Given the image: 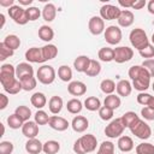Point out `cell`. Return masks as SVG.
Segmentation results:
<instances>
[{
    "mask_svg": "<svg viewBox=\"0 0 154 154\" xmlns=\"http://www.w3.org/2000/svg\"><path fill=\"white\" fill-rule=\"evenodd\" d=\"M97 140L93 134H87L77 138L73 143V152L76 154H87L96 149Z\"/></svg>",
    "mask_w": 154,
    "mask_h": 154,
    "instance_id": "1",
    "label": "cell"
},
{
    "mask_svg": "<svg viewBox=\"0 0 154 154\" xmlns=\"http://www.w3.org/2000/svg\"><path fill=\"white\" fill-rule=\"evenodd\" d=\"M129 40H130V43L132 45V47L136 48L137 51H141V49H143L144 47H147L149 45V38H148L146 31L141 28L132 29L130 31Z\"/></svg>",
    "mask_w": 154,
    "mask_h": 154,
    "instance_id": "2",
    "label": "cell"
},
{
    "mask_svg": "<svg viewBox=\"0 0 154 154\" xmlns=\"http://www.w3.org/2000/svg\"><path fill=\"white\" fill-rule=\"evenodd\" d=\"M130 131L132 135H135L137 138L140 140H148L152 135V129L150 126L142 119H138L134 125H131L130 128Z\"/></svg>",
    "mask_w": 154,
    "mask_h": 154,
    "instance_id": "3",
    "label": "cell"
},
{
    "mask_svg": "<svg viewBox=\"0 0 154 154\" xmlns=\"http://www.w3.org/2000/svg\"><path fill=\"white\" fill-rule=\"evenodd\" d=\"M36 78L42 84H51L55 79V70L51 65H42L36 72Z\"/></svg>",
    "mask_w": 154,
    "mask_h": 154,
    "instance_id": "4",
    "label": "cell"
},
{
    "mask_svg": "<svg viewBox=\"0 0 154 154\" xmlns=\"http://www.w3.org/2000/svg\"><path fill=\"white\" fill-rule=\"evenodd\" d=\"M16 67L11 64H2L0 67V83L2 87L8 85L16 79Z\"/></svg>",
    "mask_w": 154,
    "mask_h": 154,
    "instance_id": "5",
    "label": "cell"
},
{
    "mask_svg": "<svg viewBox=\"0 0 154 154\" xmlns=\"http://www.w3.org/2000/svg\"><path fill=\"white\" fill-rule=\"evenodd\" d=\"M125 126L122 122V118H116L113 120H111V123L105 128V135L109 138H116V137H120V135H123Z\"/></svg>",
    "mask_w": 154,
    "mask_h": 154,
    "instance_id": "6",
    "label": "cell"
},
{
    "mask_svg": "<svg viewBox=\"0 0 154 154\" xmlns=\"http://www.w3.org/2000/svg\"><path fill=\"white\" fill-rule=\"evenodd\" d=\"M8 16L19 25H24L29 22L26 16V10H24L20 5H13L8 8Z\"/></svg>",
    "mask_w": 154,
    "mask_h": 154,
    "instance_id": "7",
    "label": "cell"
},
{
    "mask_svg": "<svg viewBox=\"0 0 154 154\" xmlns=\"http://www.w3.org/2000/svg\"><path fill=\"white\" fill-rule=\"evenodd\" d=\"M122 10L118 6L111 5V4H106L102 5L100 8V17L105 20H113V19H118L120 16Z\"/></svg>",
    "mask_w": 154,
    "mask_h": 154,
    "instance_id": "8",
    "label": "cell"
},
{
    "mask_svg": "<svg viewBox=\"0 0 154 154\" xmlns=\"http://www.w3.org/2000/svg\"><path fill=\"white\" fill-rule=\"evenodd\" d=\"M114 51V61L118 63V64H123V63H126L129 60L132 59L134 57V51L132 48L130 47H126V46H120V47H117L113 49Z\"/></svg>",
    "mask_w": 154,
    "mask_h": 154,
    "instance_id": "9",
    "label": "cell"
},
{
    "mask_svg": "<svg viewBox=\"0 0 154 154\" xmlns=\"http://www.w3.org/2000/svg\"><path fill=\"white\" fill-rule=\"evenodd\" d=\"M105 40L109 45H118L122 41V30L119 26L116 25H109L105 29Z\"/></svg>",
    "mask_w": 154,
    "mask_h": 154,
    "instance_id": "10",
    "label": "cell"
},
{
    "mask_svg": "<svg viewBox=\"0 0 154 154\" xmlns=\"http://www.w3.org/2000/svg\"><path fill=\"white\" fill-rule=\"evenodd\" d=\"M88 28L93 35H100L105 32V20L100 16H93L88 22Z\"/></svg>",
    "mask_w": 154,
    "mask_h": 154,
    "instance_id": "11",
    "label": "cell"
},
{
    "mask_svg": "<svg viewBox=\"0 0 154 154\" xmlns=\"http://www.w3.org/2000/svg\"><path fill=\"white\" fill-rule=\"evenodd\" d=\"M48 125L53 129V130H57V131H65L70 124L69 122L63 118V117H59V116H52L49 118V122H48Z\"/></svg>",
    "mask_w": 154,
    "mask_h": 154,
    "instance_id": "12",
    "label": "cell"
},
{
    "mask_svg": "<svg viewBox=\"0 0 154 154\" xmlns=\"http://www.w3.org/2000/svg\"><path fill=\"white\" fill-rule=\"evenodd\" d=\"M25 59L29 63H43V55H42V49L38 47H31L25 52Z\"/></svg>",
    "mask_w": 154,
    "mask_h": 154,
    "instance_id": "13",
    "label": "cell"
},
{
    "mask_svg": "<svg viewBox=\"0 0 154 154\" xmlns=\"http://www.w3.org/2000/svg\"><path fill=\"white\" fill-rule=\"evenodd\" d=\"M34 76V69L29 63H19L16 66V77L20 81L25 77Z\"/></svg>",
    "mask_w": 154,
    "mask_h": 154,
    "instance_id": "14",
    "label": "cell"
},
{
    "mask_svg": "<svg viewBox=\"0 0 154 154\" xmlns=\"http://www.w3.org/2000/svg\"><path fill=\"white\" fill-rule=\"evenodd\" d=\"M67 91L73 96H82L87 93V85L81 81H72L67 85Z\"/></svg>",
    "mask_w": 154,
    "mask_h": 154,
    "instance_id": "15",
    "label": "cell"
},
{
    "mask_svg": "<svg viewBox=\"0 0 154 154\" xmlns=\"http://www.w3.org/2000/svg\"><path fill=\"white\" fill-rule=\"evenodd\" d=\"M22 134L29 138H36V136L38 135V125L35 122L28 120L23 124L22 126Z\"/></svg>",
    "mask_w": 154,
    "mask_h": 154,
    "instance_id": "16",
    "label": "cell"
},
{
    "mask_svg": "<svg viewBox=\"0 0 154 154\" xmlns=\"http://www.w3.org/2000/svg\"><path fill=\"white\" fill-rule=\"evenodd\" d=\"M71 126L76 132H84L89 128V120L84 116H76L71 122Z\"/></svg>",
    "mask_w": 154,
    "mask_h": 154,
    "instance_id": "17",
    "label": "cell"
},
{
    "mask_svg": "<svg viewBox=\"0 0 154 154\" xmlns=\"http://www.w3.org/2000/svg\"><path fill=\"white\" fill-rule=\"evenodd\" d=\"M118 20V24L119 26H123V28H129L130 25H132L134 20H135V16L131 11L129 10H122L120 12V16L119 18L117 19Z\"/></svg>",
    "mask_w": 154,
    "mask_h": 154,
    "instance_id": "18",
    "label": "cell"
},
{
    "mask_svg": "<svg viewBox=\"0 0 154 154\" xmlns=\"http://www.w3.org/2000/svg\"><path fill=\"white\" fill-rule=\"evenodd\" d=\"M43 149V143L37 138H29L25 143V150L29 154H40Z\"/></svg>",
    "mask_w": 154,
    "mask_h": 154,
    "instance_id": "19",
    "label": "cell"
},
{
    "mask_svg": "<svg viewBox=\"0 0 154 154\" xmlns=\"http://www.w3.org/2000/svg\"><path fill=\"white\" fill-rule=\"evenodd\" d=\"M117 146L119 148V150H122L123 153H129L134 149V141L130 136H120L118 138Z\"/></svg>",
    "mask_w": 154,
    "mask_h": 154,
    "instance_id": "20",
    "label": "cell"
},
{
    "mask_svg": "<svg viewBox=\"0 0 154 154\" xmlns=\"http://www.w3.org/2000/svg\"><path fill=\"white\" fill-rule=\"evenodd\" d=\"M116 90H117V93H118L119 96L126 97V96H129V95L131 94L132 85H131V83H130L128 79H120V81L117 83Z\"/></svg>",
    "mask_w": 154,
    "mask_h": 154,
    "instance_id": "21",
    "label": "cell"
},
{
    "mask_svg": "<svg viewBox=\"0 0 154 154\" xmlns=\"http://www.w3.org/2000/svg\"><path fill=\"white\" fill-rule=\"evenodd\" d=\"M90 63V58L87 55H78L73 60V67L77 72H85Z\"/></svg>",
    "mask_w": 154,
    "mask_h": 154,
    "instance_id": "22",
    "label": "cell"
},
{
    "mask_svg": "<svg viewBox=\"0 0 154 154\" xmlns=\"http://www.w3.org/2000/svg\"><path fill=\"white\" fill-rule=\"evenodd\" d=\"M128 73H129V77H130L132 81H134V79H137V78H140V77H147V76L150 77V75L148 73V71H147L142 65H134V66H131V67L129 69Z\"/></svg>",
    "mask_w": 154,
    "mask_h": 154,
    "instance_id": "23",
    "label": "cell"
},
{
    "mask_svg": "<svg viewBox=\"0 0 154 154\" xmlns=\"http://www.w3.org/2000/svg\"><path fill=\"white\" fill-rule=\"evenodd\" d=\"M63 106H64V102H63V99L60 96L54 95L48 101V108H49L51 113H53V114L60 113L61 109H63Z\"/></svg>",
    "mask_w": 154,
    "mask_h": 154,
    "instance_id": "24",
    "label": "cell"
},
{
    "mask_svg": "<svg viewBox=\"0 0 154 154\" xmlns=\"http://www.w3.org/2000/svg\"><path fill=\"white\" fill-rule=\"evenodd\" d=\"M30 102H31V105H32L34 107L41 109V108H43V107L46 106V103H47V97H46V95H45L43 93L36 91V93H34V94L31 95Z\"/></svg>",
    "mask_w": 154,
    "mask_h": 154,
    "instance_id": "25",
    "label": "cell"
},
{
    "mask_svg": "<svg viewBox=\"0 0 154 154\" xmlns=\"http://www.w3.org/2000/svg\"><path fill=\"white\" fill-rule=\"evenodd\" d=\"M57 16V7L54 6V4L48 2L45 5L43 10H42V17L46 22H53L54 18Z\"/></svg>",
    "mask_w": 154,
    "mask_h": 154,
    "instance_id": "26",
    "label": "cell"
},
{
    "mask_svg": "<svg viewBox=\"0 0 154 154\" xmlns=\"http://www.w3.org/2000/svg\"><path fill=\"white\" fill-rule=\"evenodd\" d=\"M42 49V55H43V59L45 61L47 60H52L57 57L58 54V48L55 45H52V43H48V45H45L43 47H41Z\"/></svg>",
    "mask_w": 154,
    "mask_h": 154,
    "instance_id": "27",
    "label": "cell"
},
{
    "mask_svg": "<svg viewBox=\"0 0 154 154\" xmlns=\"http://www.w3.org/2000/svg\"><path fill=\"white\" fill-rule=\"evenodd\" d=\"M150 85V77L147 76V77H140L137 79H134L132 81V87L138 90L140 93H143L146 91Z\"/></svg>",
    "mask_w": 154,
    "mask_h": 154,
    "instance_id": "28",
    "label": "cell"
},
{
    "mask_svg": "<svg viewBox=\"0 0 154 154\" xmlns=\"http://www.w3.org/2000/svg\"><path fill=\"white\" fill-rule=\"evenodd\" d=\"M37 34H38V37H40L42 41H45V42H49V41H52L53 37H54V31H53V29H52L51 26H48V25H41Z\"/></svg>",
    "mask_w": 154,
    "mask_h": 154,
    "instance_id": "29",
    "label": "cell"
},
{
    "mask_svg": "<svg viewBox=\"0 0 154 154\" xmlns=\"http://www.w3.org/2000/svg\"><path fill=\"white\" fill-rule=\"evenodd\" d=\"M122 101H120V97L118 95H114V94H111V95H107L103 100V106L111 108V109H117L119 108Z\"/></svg>",
    "mask_w": 154,
    "mask_h": 154,
    "instance_id": "30",
    "label": "cell"
},
{
    "mask_svg": "<svg viewBox=\"0 0 154 154\" xmlns=\"http://www.w3.org/2000/svg\"><path fill=\"white\" fill-rule=\"evenodd\" d=\"M60 150V143L58 141H54V140H49V141H46L43 143V149L42 152L45 154H57L58 152Z\"/></svg>",
    "mask_w": 154,
    "mask_h": 154,
    "instance_id": "31",
    "label": "cell"
},
{
    "mask_svg": "<svg viewBox=\"0 0 154 154\" xmlns=\"http://www.w3.org/2000/svg\"><path fill=\"white\" fill-rule=\"evenodd\" d=\"M84 107H85L88 111H91V112L99 111V109L101 108V101H100V99L96 97V96H89V97H87L85 101H84Z\"/></svg>",
    "mask_w": 154,
    "mask_h": 154,
    "instance_id": "32",
    "label": "cell"
},
{
    "mask_svg": "<svg viewBox=\"0 0 154 154\" xmlns=\"http://www.w3.org/2000/svg\"><path fill=\"white\" fill-rule=\"evenodd\" d=\"M97 57H99V59L101 61L109 63V61H112L114 59V51L112 48H109V47H103V48H101L99 51Z\"/></svg>",
    "mask_w": 154,
    "mask_h": 154,
    "instance_id": "33",
    "label": "cell"
},
{
    "mask_svg": "<svg viewBox=\"0 0 154 154\" xmlns=\"http://www.w3.org/2000/svg\"><path fill=\"white\" fill-rule=\"evenodd\" d=\"M101 72V65L97 60H94V59H90V63H89V66L88 69L85 70V75L89 76V77H96L99 73Z\"/></svg>",
    "mask_w": 154,
    "mask_h": 154,
    "instance_id": "34",
    "label": "cell"
},
{
    "mask_svg": "<svg viewBox=\"0 0 154 154\" xmlns=\"http://www.w3.org/2000/svg\"><path fill=\"white\" fill-rule=\"evenodd\" d=\"M66 108H67V111H69L71 114H77V113H79V112L82 111L83 103H82V101L78 100V99H71V100L67 101Z\"/></svg>",
    "mask_w": 154,
    "mask_h": 154,
    "instance_id": "35",
    "label": "cell"
},
{
    "mask_svg": "<svg viewBox=\"0 0 154 154\" xmlns=\"http://www.w3.org/2000/svg\"><path fill=\"white\" fill-rule=\"evenodd\" d=\"M120 118H122V122H123V124H124L125 128H130L131 125H134V124L140 119L138 116H137L135 112H132V111L125 112Z\"/></svg>",
    "mask_w": 154,
    "mask_h": 154,
    "instance_id": "36",
    "label": "cell"
},
{
    "mask_svg": "<svg viewBox=\"0 0 154 154\" xmlns=\"http://www.w3.org/2000/svg\"><path fill=\"white\" fill-rule=\"evenodd\" d=\"M116 87L117 84L114 83V81L109 79V78H106V79H102L101 83H100V89L102 93L107 94V95H111L113 94V91L116 90Z\"/></svg>",
    "mask_w": 154,
    "mask_h": 154,
    "instance_id": "37",
    "label": "cell"
},
{
    "mask_svg": "<svg viewBox=\"0 0 154 154\" xmlns=\"http://www.w3.org/2000/svg\"><path fill=\"white\" fill-rule=\"evenodd\" d=\"M58 77L63 81V82H70L72 78V70L70 66L67 65H61L58 69Z\"/></svg>",
    "mask_w": 154,
    "mask_h": 154,
    "instance_id": "38",
    "label": "cell"
},
{
    "mask_svg": "<svg viewBox=\"0 0 154 154\" xmlns=\"http://www.w3.org/2000/svg\"><path fill=\"white\" fill-rule=\"evenodd\" d=\"M8 48H11V49H13V51H16L17 48H19V46H20V38L17 36V35H7L6 37H5V40L2 41Z\"/></svg>",
    "mask_w": 154,
    "mask_h": 154,
    "instance_id": "39",
    "label": "cell"
},
{
    "mask_svg": "<svg viewBox=\"0 0 154 154\" xmlns=\"http://www.w3.org/2000/svg\"><path fill=\"white\" fill-rule=\"evenodd\" d=\"M14 113H16V114H17L24 123L28 122V120H30V117H31V109H30L28 106H24V105L18 106V107L16 108Z\"/></svg>",
    "mask_w": 154,
    "mask_h": 154,
    "instance_id": "40",
    "label": "cell"
},
{
    "mask_svg": "<svg viewBox=\"0 0 154 154\" xmlns=\"http://www.w3.org/2000/svg\"><path fill=\"white\" fill-rule=\"evenodd\" d=\"M20 83H22L23 90L30 91V90L35 89V87L37 84V78H35L34 76H29V77H25V78L20 79Z\"/></svg>",
    "mask_w": 154,
    "mask_h": 154,
    "instance_id": "41",
    "label": "cell"
},
{
    "mask_svg": "<svg viewBox=\"0 0 154 154\" xmlns=\"http://www.w3.org/2000/svg\"><path fill=\"white\" fill-rule=\"evenodd\" d=\"M2 88H4V90H5L6 93L12 94V95L18 94L20 90H23V88H22V83H20V81H19L18 78H16V79H14L12 83H10L8 85L2 87Z\"/></svg>",
    "mask_w": 154,
    "mask_h": 154,
    "instance_id": "42",
    "label": "cell"
},
{
    "mask_svg": "<svg viewBox=\"0 0 154 154\" xmlns=\"http://www.w3.org/2000/svg\"><path fill=\"white\" fill-rule=\"evenodd\" d=\"M136 154H154V144L143 142L136 147Z\"/></svg>",
    "mask_w": 154,
    "mask_h": 154,
    "instance_id": "43",
    "label": "cell"
},
{
    "mask_svg": "<svg viewBox=\"0 0 154 154\" xmlns=\"http://www.w3.org/2000/svg\"><path fill=\"white\" fill-rule=\"evenodd\" d=\"M96 154H114V144L111 141H103L99 146Z\"/></svg>",
    "mask_w": 154,
    "mask_h": 154,
    "instance_id": "44",
    "label": "cell"
},
{
    "mask_svg": "<svg viewBox=\"0 0 154 154\" xmlns=\"http://www.w3.org/2000/svg\"><path fill=\"white\" fill-rule=\"evenodd\" d=\"M23 124H24V122H23L16 113L11 114V116L7 118V125H8L11 129H14V130H17V129H19V128L22 129Z\"/></svg>",
    "mask_w": 154,
    "mask_h": 154,
    "instance_id": "45",
    "label": "cell"
},
{
    "mask_svg": "<svg viewBox=\"0 0 154 154\" xmlns=\"http://www.w3.org/2000/svg\"><path fill=\"white\" fill-rule=\"evenodd\" d=\"M34 118H35V123L37 124V125H46V124H48V122H49V116L45 112V111H42V109H38L36 113H35V116H34Z\"/></svg>",
    "mask_w": 154,
    "mask_h": 154,
    "instance_id": "46",
    "label": "cell"
},
{
    "mask_svg": "<svg viewBox=\"0 0 154 154\" xmlns=\"http://www.w3.org/2000/svg\"><path fill=\"white\" fill-rule=\"evenodd\" d=\"M13 53H14V51L11 49V48H8L4 42L0 43V60H1V61H4L5 59L12 57Z\"/></svg>",
    "mask_w": 154,
    "mask_h": 154,
    "instance_id": "47",
    "label": "cell"
},
{
    "mask_svg": "<svg viewBox=\"0 0 154 154\" xmlns=\"http://www.w3.org/2000/svg\"><path fill=\"white\" fill-rule=\"evenodd\" d=\"M41 14H42L41 11H40L37 7H35V6H30V7L26 8V16H28V19L31 20V22L38 19Z\"/></svg>",
    "mask_w": 154,
    "mask_h": 154,
    "instance_id": "48",
    "label": "cell"
},
{
    "mask_svg": "<svg viewBox=\"0 0 154 154\" xmlns=\"http://www.w3.org/2000/svg\"><path fill=\"white\" fill-rule=\"evenodd\" d=\"M113 109L106 107V106H101V108L99 109V116L102 120H111L113 118Z\"/></svg>",
    "mask_w": 154,
    "mask_h": 154,
    "instance_id": "49",
    "label": "cell"
},
{
    "mask_svg": "<svg viewBox=\"0 0 154 154\" xmlns=\"http://www.w3.org/2000/svg\"><path fill=\"white\" fill-rule=\"evenodd\" d=\"M138 53H140V55H141L142 58L152 59V58L154 57V46H153L152 43H149L147 47H144L143 49L138 51Z\"/></svg>",
    "mask_w": 154,
    "mask_h": 154,
    "instance_id": "50",
    "label": "cell"
},
{
    "mask_svg": "<svg viewBox=\"0 0 154 154\" xmlns=\"http://www.w3.org/2000/svg\"><path fill=\"white\" fill-rule=\"evenodd\" d=\"M13 152V143L10 141H2L0 143V154H11Z\"/></svg>",
    "mask_w": 154,
    "mask_h": 154,
    "instance_id": "51",
    "label": "cell"
},
{
    "mask_svg": "<svg viewBox=\"0 0 154 154\" xmlns=\"http://www.w3.org/2000/svg\"><path fill=\"white\" fill-rule=\"evenodd\" d=\"M150 99H152V95L148 94V93H144V91L143 93H140L137 95V102L140 105H142V106H148Z\"/></svg>",
    "mask_w": 154,
    "mask_h": 154,
    "instance_id": "52",
    "label": "cell"
},
{
    "mask_svg": "<svg viewBox=\"0 0 154 154\" xmlns=\"http://www.w3.org/2000/svg\"><path fill=\"white\" fill-rule=\"evenodd\" d=\"M141 116L146 120H154V109H152L148 106H146V107H143L141 109Z\"/></svg>",
    "mask_w": 154,
    "mask_h": 154,
    "instance_id": "53",
    "label": "cell"
},
{
    "mask_svg": "<svg viewBox=\"0 0 154 154\" xmlns=\"http://www.w3.org/2000/svg\"><path fill=\"white\" fill-rule=\"evenodd\" d=\"M142 66L148 71L150 77H154V59H146L142 63Z\"/></svg>",
    "mask_w": 154,
    "mask_h": 154,
    "instance_id": "54",
    "label": "cell"
},
{
    "mask_svg": "<svg viewBox=\"0 0 154 154\" xmlns=\"http://www.w3.org/2000/svg\"><path fill=\"white\" fill-rule=\"evenodd\" d=\"M8 97L5 95V94H0V109H5L6 107H7V105H8Z\"/></svg>",
    "mask_w": 154,
    "mask_h": 154,
    "instance_id": "55",
    "label": "cell"
},
{
    "mask_svg": "<svg viewBox=\"0 0 154 154\" xmlns=\"http://www.w3.org/2000/svg\"><path fill=\"white\" fill-rule=\"evenodd\" d=\"M146 5H147V4H146L144 0H135V2H134V5H132L131 8H134V10H141V8H143Z\"/></svg>",
    "mask_w": 154,
    "mask_h": 154,
    "instance_id": "56",
    "label": "cell"
},
{
    "mask_svg": "<svg viewBox=\"0 0 154 154\" xmlns=\"http://www.w3.org/2000/svg\"><path fill=\"white\" fill-rule=\"evenodd\" d=\"M134 2H135V0H118V4H119L120 6H123V7H125V8L132 7Z\"/></svg>",
    "mask_w": 154,
    "mask_h": 154,
    "instance_id": "57",
    "label": "cell"
},
{
    "mask_svg": "<svg viewBox=\"0 0 154 154\" xmlns=\"http://www.w3.org/2000/svg\"><path fill=\"white\" fill-rule=\"evenodd\" d=\"M0 5L4 7H12L14 5V0H0Z\"/></svg>",
    "mask_w": 154,
    "mask_h": 154,
    "instance_id": "58",
    "label": "cell"
},
{
    "mask_svg": "<svg viewBox=\"0 0 154 154\" xmlns=\"http://www.w3.org/2000/svg\"><path fill=\"white\" fill-rule=\"evenodd\" d=\"M147 8H148V12L150 14H154V0H150L148 4H147Z\"/></svg>",
    "mask_w": 154,
    "mask_h": 154,
    "instance_id": "59",
    "label": "cell"
},
{
    "mask_svg": "<svg viewBox=\"0 0 154 154\" xmlns=\"http://www.w3.org/2000/svg\"><path fill=\"white\" fill-rule=\"evenodd\" d=\"M18 2H19V5H25V6L28 5L29 6L32 4V0H18Z\"/></svg>",
    "mask_w": 154,
    "mask_h": 154,
    "instance_id": "60",
    "label": "cell"
},
{
    "mask_svg": "<svg viewBox=\"0 0 154 154\" xmlns=\"http://www.w3.org/2000/svg\"><path fill=\"white\" fill-rule=\"evenodd\" d=\"M148 107L152 108V109H154V96H152V99H150V101L148 103Z\"/></svg>",
    "mask_w": 154,
    "mask_h": 154,
    "instance_id": "61",
    "label": "cell"
},
{
    "mask_svg": "<svg viewBox=\"0 0 154 154\" xmlns=\"http://www.w3.org/2000/svg\"><path fill=\"white\" fill-rule=\"evenodd\" d=\"M0 19H1V25H0V28H2L4 24H5V16H4L2 13H0Z\"/></svg>",
    "mask_w": 154,
    "mask_h": 154,
    "instance_id": "62",
    "label": "cell"
},
{
    "mask_svg": "<svg viewBox=\"0 0 154 154\" xmlns=\"http://www.w3.org/2000/svg\"><path fill=\"white\" fill-rule=\"evenodd\" d=\"M150 40H152V43L154 45V32H153V35H152V38H150Z\"/></svg>",
    "mask_w": 154,
    "mask_h": 154,
    "instance_id": "63",
    "label": "cell"
},
{
    "mask_svg": "<svg viewBox=\"0 0 154 154\" xmlns=\"http://www.w3.org/2000/svg\"><path fill=\"white\" fill-rule=\"evenodd\" d=\"M152 89H153V91H154V82H153V84H152Z\"/></svg>",
    "mask_w": 154,
    "mask_h": 154,
    "instance_id": "64",
    "label": "cell"
}]
</instances>
